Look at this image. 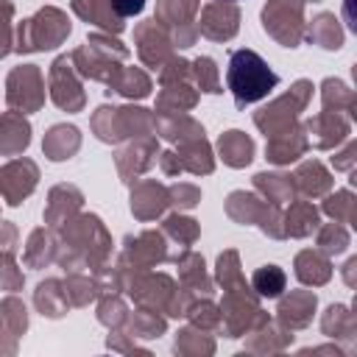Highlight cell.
<instances>
[{
  "label": "cell",
  "mask_w": 357,
  "mask_h": 357,
  "mask_svg": "<svg viewBox=\"0 0 357 357\" xmlns=\"http://www.w3.org/2000/svg\"><path fill=\"white\" fill-rule=\"evenodd\" d=\"M231 3H234V0H231Z\"/></svg>",
  "instance_id": "5b68a950"
},
{
  "label": "cell",
  "mask_w": 357,
  "mask_h": 357,
  "mask_svg": "<svg viewBox=\"0 0 357 357\" xmlns=\"http://www.w3.org/2000/svg\"><path fill=\"white\" fill-rule=\"evenodd\" d=\"M112 6H114L117 14H123V17H134V14L142 11L145 0H112Z\"/></svg>",
  "instance_id": "277c9868"
},
{
  "label": "cell",
  "mask_w": 357,
  "mask_h": 357,
  "mask_svg": "<svg viewBox=\"0 0 357 357\" xmlns=\"http://www.w3.org/2000/svg\"><path fill=\"white\" fill-rule=\"evenodd\" d=\"M254 287L259 296H279L284 290V273L279 268H259L254 273Z\"/></svg>",
  "instance_id": "7a4b0ae2"
},
{
  "label": "cell",
  "mask_w": 357,
  "mask_h": 357,
  "mask_svg": "<svg viewBox=\"0 0 357 357\" xmlns=\"http://www.w3.org/2000/svg\"><path fill=\"white\" fill-rule=\"evenodd\" d=\"M340 17H343L349 33L357 36V0H343V3H340Z\"/></svg>",
  "instance_id": "3957f363"
},
{
  "label": "cell",
  "mask_w": 357,
  "mask_h": 357,
  "mask_svg": "<svg viewBox=\"0 0 357 357\" xmlns=\"http://www.w3.org/2000/svg\"><path fill=\"white\" fill-rule=\"evenodd\" d=\"M279 84V75L268 67V61L257 50H231L229 53V67H226V86L234 98V103L251 106L262 98H268Z\"/></svg>",
  "instance_id": "6da1fadb"
}]
</instances>
